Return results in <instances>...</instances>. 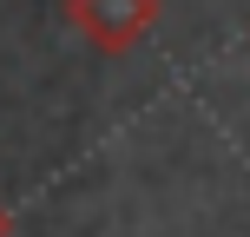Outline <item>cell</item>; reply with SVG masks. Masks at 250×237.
Wrapping results in <instances>:
<instances>
[{
    "mask_svg": "<svg viewBox=\"0 0 250 237\" xmlns=\"http://www.w3.org/2000/svg\"><path fill=\"white\" fill-rule=\"evenodd\" d=\"M66 26H73L79 40H86L92 53H132L138 40L158 26V13H165V0H66Z\"/></svg>",
    "mask_w": 250,
    "mask_h": 237,
    "instance_id": "cell-1",
    "label": "cell"
}]
</instances>
